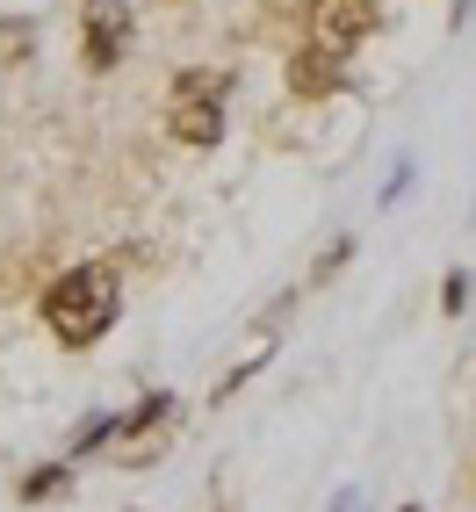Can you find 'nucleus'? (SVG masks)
<instances>
[{"instance_id": "1", "label": "nucleus", "mask_w": 476, "mask_h": 512, "mask_svg": "<svg viewBox=\"0 0 476 512\" xmlns=\"http://www.w3.org/2000/svg\"><path fill=\"white\" fill-rule=\"evenodd\" d=\"M44 325L65 339V347H94L101 332L116 325V275L109 267H73L44 289Z\"/></svg>"}, {"instance_id": "2", "label": "nucleus", "mask_w": 476, "mask_h": 512, "mask_svg": "<svg viewBox=\"0 0 476 512\" xmlns=\"http://www.w3.org/2000/svg\"><path fill=\"white\" fill-rule=\"evenodd\" d=\"M224 73H181L174 80V138L181 145H217L224 138Z\"/></svg>"}, {"instance_id": "3", "label": "nucleus", "mask_w": 476, "mask_h": 512, "mask_svg": "<svg viewBox=\"0 0 476 512\" xmlns=\"http://www.w3.org/2000/svg\"><path fill=\"white\" fill-rule=\"evenodd\" d=\"M368 29H376V0H318L311 8V51L347 58L354 44H368Z\"/></svg>"}, {"instance_id": "4", "label": "nucleus", "mask_w": 476, "mask_h": 512, "mask_svg": "<svg viewBox=\"0 0 476 512\" xmlns=\"http://www.w3.org/2000/svg\"><path fill=\"white\" fill-rule=\"evenodd\" d=\"M130 44V15L123 0H87V65H116Z\"/></svg>"}, {"instance_id": "5", "label": "nucleus", "mask_w": 476, "mask_h": 512, "mask_svg": "<svg viewBox=\"0 0 476 512\" xmlns=\"http://www.w3.org/2000/svg\"><path fill=\"white\" fill-rule=\"evenodd\" d=\"M289 87H296V94H332V87H339V58L303 51V58L289 65Z\"/></svg>"}, {"instance_id": "6", "label": "nucleus", "mask_w": 476, "mask_h": 512, "mask_svg": "<svg viewBox=\"0 0 476 512\" xmlns=\"http://www.w3.org/2000/svg\"><path fill=\"white\" fill-rule=\"evenodd\" d=\"M404 512H419V505H404Z\"/></svg>"}]
</instances>
